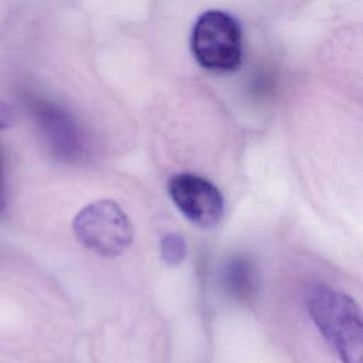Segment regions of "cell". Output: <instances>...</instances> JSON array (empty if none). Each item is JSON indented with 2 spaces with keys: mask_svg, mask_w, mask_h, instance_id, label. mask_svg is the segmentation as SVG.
Here are the masks:
<instances>
[{
  "mask_svg": "<svg viewBox=\"0 0 363 363\" xmlns=\"http://www.w3.org/2000/svg\"><path fill=\"white\" fill-rule=\"evenodd\" d=\"M309 315L342 363H363V312L346 294L315 285L306 299Z\"/></svg>",
  "mask_w": 363,
  "mask_h": 363,
  "instance_id": "1",
  "label": "cell"
},
{
  "mask_svg": "<svg viewBox=\"0 0 363 363\" xmlns=\"http://www.w3.org/2000/svg\"><path fill=\"white\" fill-rule=\"evenodd\" d=\"M190 45L196 61L208 71L231 72L241 65V27L227 11H204L193 26Z\"/></svg>",
  "mask_w": 363,
  "mask_h": 363,
  "instance_id": "2",
  "label": "cell"
},
{
  "mask_svg": "<svg viewBox=\"0 0 363 363\" xmlns=\"http://www.w3.org/2000/svg\"><path fill=\"white\" fill-rule=\"evenodd\" d=\"M78 241L92 252L112 258L132 242V223L113 200H98L84 206L72 221Z\"/></svg>",
  "mask_w": 363,
  "mask_h": 363,
  "instance_id": "3",
  "label": "cell"
},
{
  "mask_svg": "<svg viewBox=\"0 0 363 363\" xmlns=\"http://www.w3.org/2000/svg\"><path fill=\"white\" fill-rule=\"evenodd\" d=\"M167 190L180 213L197 227L210 228L221 220L224 199L210 180L193 173H179L169 180Z\"/></svg>",
  "mask_w": 363,
  "mask_h": 363,
  "instance_id": "4",
  "label": "cell"
},
{
  "mask_svg": "<svg viewBox=\"0 0 363 363\" xmlns=\"http://www.w3.org/2000/svg\"><path fill=\"white\" fill-rule=\"evenodd\" d=\"M35 118L51 153L64 162H74L82 155V142L75 121L62 108L37 104Z\"/></svg>",
  "mask_w": 363,
  "mask_h": 363,
  "instance_id": "5",
  "label": "cell"
},
{
  "mask_svg": "<svg viewBox=\"0 0 363 363\" xmlns=\"http://www.w3.org/2000/svg\"><path fill=\"white\" fill-rule=\"evenodd\" d=\"M225 289L237 299H248L257 289V271L254 264L244 257L231 258L223 269Z\"/></svg>",
  "mask_w": 363,
  "mask_h": 363,
  "instance_id": "6",
  "label": "cell"
},
{
  "mask_svg": "<svg viewBox=\"0 0 363 363\" xmlns=\"http://www.w3.org/2000/svg\"><path fill=\"white\" fill-rule=\"evenodd\" d=\"M186 242L182 235L176 233H167L160 240L162 259L167 265H179L186 257Z\"/></svg>",
  "mask_w": 363,
  "mask_h": 363,
  "instance_id": "7",
  "label": "cell"
},
{
  "mask_svg": "<svg viewBox=\"0 0 363 363\" xmlns=\"http://www.w3.org/2000/svg\"><path fill=\"white\" fill-rule=\"evenodd\" d=\"M14 121V112L9 104L0 99V129L10 126Z\"/></svg>",
  "mask_w": 363,
  "mask_h": 363,
  "instance_id": "8",
  "label": "cell"
},
{
  "mask_svg": "<svg viewBox=\"0 0 363 363\" xmlns=\"http://www.w3.org/2000/svg\"><path fill=\"white\" fill-rule=\"evenodd\" d=\"M6 207V186H4V174H3V160L0 155V216L3 214Z\"/></svg>",
  "mask_w": 363,
  "mask_h": 363,
  "instance_id": "9",
  "label": "cell"
}]
</instances>
